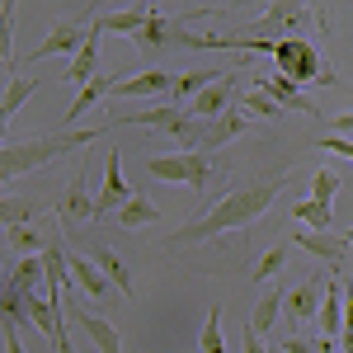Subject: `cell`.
<instances>
[{
	"label": "cell",
	"instance_id": "6da1fadb",
	"mask_svg": "<svg viewBox=\"0 0 353 353\" xmlns=\"http://www.w3.org/2000/svg\"><path fill=\"white\" fill-rule=\"evenodd\" d=\"M278 193H283V179H278V174H269V179H250V184H241V189L226 193L208 217H193L189 226H179V231L170 236V245H208V241L231 236V231H250V226L273 208Z\"/></svg>",
	"mask_w": 353,
	"mask_h": 353
},
{
	"label": "cell",
	"instance_id": "7a4b0ae2",
	"mask_svg": "<svg viewBox=\"0 0 353 353\" xmlns=\"http://www.w3.org/2000/svg\"><path fill=\"white\" fill-rule=\"evenodd\" d=\"M90 141H104V128H57V132H43V137H19V141H5L0 146V174L5 179H19V174H33L43 165L61 161L66 151H81Z\"/></svg>",
	"mask_w": 353,
	"mask_h": 353
},
{
	"label": "cell",
	"instance_id": "3957f363",
	"mask_svg": "<svg viewBox=\"0 0 353 353\" xmlns=\"http://www.w3.org/2000/svg\"><path fill=\"white\" fill-rule=\"evenodd\" d=\"M269 57L278 61V76H288L292 85H339V76L325 71L321 52L306 38H283V43H273Z\"/></svg>",
	"mask_w": 353,
	"mask_h": 353
},
{
	"label": "cell",
	"instance_id": "277c9868",
	"mask_svg": "<svg viewBox=\"0 0 353 353\" xmlns=\"http://www.w3.org/2000/svg\"><path fill=\"white\" fill-rule=\"evenodd\" d=\"M146 174H151V179H165V184H189V189H208L212 179H221L217 161H212V156H203V151L151 156V161H146Z\"/></svg>",
	"mask_w": 353,
	"mask_h": 353
},
{
	"label": "cell",
	"instance_id": "5b68a950",
	"mask_svg": "<svg viewBox=\"0 0 353 353\" xmlns=\"http://www.w3.org/2000/svg\"><path fill=\"white\" fill-rule=\"evenodd\" d=\"M306 19H316V5H288V0H278L269 5L254 24H250V38H264V43H283V38H297V28Z\"/></svg>",
	"mask_w": 353,
	"mask_h": 353
},
{
	"label": "cell",
	"instance_id": "8992f818",
	"mask_svg": "<svg viewBox=\"0 0 353 353\" xmlns=\"http://www.w3.org/2000/svg\"><path fill=\"white\" fill-rule=\"evenodd\" d=\"M174 85H179V76L151 66V71H137V76H118L109 94L113 99H161V94H174Z\"/></svg>",
	"mask_w": 353,
	"mask_h": 353
},
{
	"label": "cell",
	"instance_id": "52a82bcc",
	"mask_svg": "<svg viewBox=\"0 0 353 353\" xmlns=\"http://www.w3.org/2000/svg\"><path fill=\"white\" fill-rule=\"evenodd\" d=\"M292 245L321 254V259L330 264V273H339L344 264H349V254H353L349 236H339V231H306V226H292Z\"/></svg>",
	"mask_w": 353,
	"mask_h": 353
},
{
	"label": "cell",
	"instance_id": "ba28073f",
	"mask_svg": "<svg viewBox=\"0 0 353 353\" xmlns=\"http://www.w3.org/2000/svg\"><path fill=\"white\" fill-rule=\"evenodd\" d=\"M85 38H90V24H57L52 33L24 57V66H38V61H48V57H76L85 48Z\"/></svg>",
	"mask_w": 353,
	"mask_h": 353
},
{
	"label": "cell",
	"instance_id": "9c48e42d",
	"mask_svg": "<svg viewBox=\"0 0 353 353\" xmlns=\"http://www.w3.org/2000/svg\"><path fill=\"white\" fill-rule=\"evenodd\" d=\"M132 198H137L132 184L123 179V156L109 151V174H104V189H99V198H94V217H118Z\"/></svg>",
	"mask_w": 353,
	"mask_h": 353
},
{
	"label": "cell",
	"instance_id": "30bf717a",
	"mask_svg": "<svg viewBox=\"0 0 353 353\" xmlns=\"http://www.w3.org/2000/svg\"><path fill=\"white\" fill-rule=\"evenodd\" d=\"M66 316L76 321V330H81V334H85V339H90L99 353H123V339H118V330H113L104 316L85 311V306H76V301H66Z\"/></svg>",
	"mask_w": 353,
	"mask_h": 353
},
{
	"label": "cell",
	"instance_id": "8fae6325",
	"mask_svg": "<svg viewBox=\"0 0 353 353\" xmlns=\"http://www.w3.org/2000/svg\"><path fill=\"white\" fill-rule=\"evenodd\" d=\"M236 104H241V99H236V71H231V76H221L212 90H203V94L189 104V113L198 118V123H212V118H221V113H231Z\"/></svg>",
	"mask_w": 353,
	"mask_h": 353
},
{
	"label": "cell",
	"instance_id": "7c38bea8",
	"mask_svg": "<svg viewBox=\"0 0 353 353\" xmlns=\"http://www.w3.org/2000/svg\"><path fill=\"white\" fill-rule=\"evenodd\" d=\"M99 38H104V33L90 24V38H85V48L71 57V66H66V76H61L66 85H81V90H85V85H94L99 76H104V66H99Z\"/></svg>",
	"mask_w": 353,
	"mask_h": 353
},
{
	"label": "cell",
	"instance_id": "4fadbf2b",
	"mask_svg": "<svg viewBox=\"0 0 353 353\" xmlns=\"http://www.w3.org/2000/svg\"><path fill=\"white\" fill-rule=\"evenodd\" d=\"M325 288H330V278H306L297 292H288V316H292L297 325H306V321H321Z\"/></svg>",
	"mask_w": 353,
	"mask_h": 353
},
{
	"label": "cell",
	"instance_id": "5bb4252c",
	"mask_svg": "<svg viewBox=\"0 0 353 353\" xmlns=\"http://www.w3.org/2000/svg\"><path fill=\"white\" fill-rule=\"evenodd\" d=\"M245 128H250V113H245L241 104H236L231 113H221V118H212V123L203 128V141H198V151H203V156H212L217 146H226V141H236V137H241Z\"/></svg>",
	"mask_w": 353,
	"mask_h": 353
},
{
	"label": "cell",
	"instance_id": "9a60e30c",
	"mask_svg": "<svg viewBox=\"0 0 353 353\" xmlns=\"http://www.w3.org/2000/svg\"><path fill=\"white\" fill-rule=\"evenodd\" d=\"M151 10H156V5H123V10H99L90 24L99 28V33H128V38H137V28L151 19Z\"/></svg>",
	"mask_w": 353,
	"mask_h": 353
},
{
	"label": "cell",
	"instance_id": "2e32d148",
	"mask_svg": "<svg viewBox=\"0 0 353 353\" xmlns=\"http://www.w3.org/2000/svg\"><path fill=\"white\" fill-rule=\"evenodd\" d=\"M94 198H99V193H90V174L76 170V179H71L66 198L57 203V217H61V221H90V217H94Z\"/></svg>",
	"mask_w": 353,
	"mask_h": 353
},
{
	"label": "cell",
	"instance_id": "e0dca14e",
	"mask_svg": "<svg viewBox=\"0 0 353 353\" xmlns=\"http://www.w3.org/2000/svg\"><path fill=\"white\" fill-rule=\"evenodd\" d=\"M264 94H273V104L278 109H292V113H306V118H321V109L301 94V85H292L288 76H264V81H254Z\"/></svg>",
	"mask_w": 353,
	"mask_h": 353
},
{
	"label": "cell",
	"instance_id": "ac0fdd59",
	"mask_svg": "<svg viewBox=\"0 0 353 353\" xmlns=\"http://www.w3.org/2000/svg\"><path fill=\"white\" fill-rule=\"evenodd\" d=\"M344 301H349V288L330 273L325 306H321V339H344Z\"/></svg>",
	"mask_w": 353,
	"mask_h": 353
},
{
	"label": "cell",
	"instance_id": "d6986e66",
	"mask_svg": "<svg viewBox=\"0 0 353 353\" xmlns=\"http://www.w3.org/2000/svg\"><path fill=\"white\" fill-rule=\"evenodd\" d=\"M90 259H94V264L104 269V278L113 283V292H118V297H132V269H128V259H123L118 250H109V245H99V250H94Z\"/></svg>",
	"mask_w": 353,
	"mask_h": 353
},
{
	"label": "cell",
	"instance_id": "ffe728a7",
	"mask_svg": "<svg viewBox=\"0 0 353 353\" xmlns=\"http://www.w3.org/2000/svg\"><path fill=\"white\" fill-rule=\"evenodd\" d=\"M66 264H71V278H76V288H81V292H90V297L113 292V283L104 278V269H99L94 259H85V254H66Z\"/></svg>",
	"mask_w": 353,
	"mask_h": 353
},
{
	"label": "cell",
	"instance_id": "44dd1931",
	"mask_svg": "<svg viewBox=\"0 0 353 353\" xmlns=\"http://www.w3.org/2000/svg\"><path fill=\"white\" fill-rule=\"evenodd\" d=\"M283 311H288V297H283L278 288H269L264 297L254 301V316H250V330H254V334L264 339V334H269V330L278 325V316H283Z\"/></svg>",
	"mask_w": 353,
	"mask_h": 353
},
{
	"label": "cell",
	"instance_id": "7402d4cb",
	"mask_svg": "<svg viewBox=\"0 0 353 353\" xmlns=\"http://www.w3.org/2000/svg\"><path fill=\"white\" fill-rule=\"evenodd\" d=\"M292 221H297V226H306V231H334V212H330L325 203H316V198L292 203Z\"/></svg>",
	"mask_w": 353,
	"mask_h": 353
},
{
	"label": "cell",
	"instance_id": "603a6c76",
	"mask_svg": "<svg viewBox=\"0 0 353 353\" xmlns=\"http://www.w3.org/2000/svg\"><path fill=\"white\" fill-rule=\"evenodd\" d=\"M156 221H161V208H156V203H151L146 193H137L132 203H128V208L118 212V226H128V231H141V226H156Z\"/></svg>",
	"mask_w": 353,
	"mask_h": 353
},
{
	"label": "cell",
	"instance_id": "cb8c5ba5",
	"mask_svg": "<svg viewBox=\"0 0 353 353\" xmlns=\"http://www.w3.org/2000/svg\"><path fill=\"white\" fill-rule=\"evenodd\" d=\"M38 85H43V81H33V76H28V81H19V76H14V81H5V104H0V118H14V113L24 109L33 94H38Z\"/></svg>",
	"mask_w": 353,
	"mask_h": 353
},
{
	"label": "cell",
	"instance_id": "d4e9b609",
	"mask_svg": "<svg viewBox=\"0 0 353 353\" xmlns=\"http://www.w3.org/2000/svg\"><path fill=\"white\" fill-rule=\"evenodd\" d=\"M283 264H288V241H278V245H269L259 259H254V283H273L278 273H283Z\"/></svg>",
	"mask_w": 353,
	"mask_h": 353
},
{
	"label": "cell",
	"instance_id": "484cf974",
	"mask_svg": "<svg viewBox=\"0 0 353 353\" xmlns=\"http://www.w3.org/2000/svg\"><path fill=\"white\" fill-rule=\"evenodd\" d=\"M5 250H10V254H24V259H28V254H43V250H48V241H43L33 226H10Z\"/></svg>",
	"mask_w": 353,
	"mask_h": 353
},
{
	"label": "cell",
	"instance_id": "4316f807",
	"mask_svg": "<svg viewBox=\"0 0 353 353\" xmlns=\"http://www.w3.org/2000/svg\"><path fill=\"white\" fill-rule=\"evenodd\" d=\"M198 353H226V344H221V301L208 311V321L198 330Z\"/></svg>",
	"mask_w": 353,
	"mask_h": 353
},
{
	"label": "cell",
	"instance_id": "83f0119b",
	"mask_svg": "<svg viewBox=\"0 0 353 353\" xmlns=\"http://www.w3.org/2000/svg\"><path fill=\"white\" fill-rule=\"evenodd\" d=\"M339 179H344V174H339L334 165H325V170H316V174H311V198H316V203H325V208H334V193H339Z\"/></svg>",
	"mask_w": 353,
	"mask_h": 353
},
{
	"label": "cell",
	"instance_id": "f1b7e54d",
	"mask_svg": "<svg viewBox=\"0 0 353 353\" xmlns=\"http://www.w3.org/2000/svg\"><path fill=\"white\" fill-rule=\"evenodd\" d=\"M241 109L250 113V118H278V104H273V94H264V90H259V85H254V90H250V94H245L241 99Z\"/></svg>",
	"mask_w": 353,
	"mask_h": 353
},
{
	"label": "cell",
	"instance_id": "f546056e",
	"mask_svg": "<svg viewBox=\"0 0 353 353\" xmlns=\"http://www.w3.org/2000/svg\"><path fill=\"white\" fill-rule=\"evenodd\" d=\"M43 208L24 203V198H5V226H28V217H38Z\"/></svg>",
	"mask_w": 353,
	"mask_h": 353
},
{
	"label": "cell",
	"instance_id": "4dcf8cb0",
	"mask_svg": "<svg viewBox=\"0 0 353 353\" xmlns=\"http://www.w3.org/2000/svg\"><path fill=\"white\" fill-rule=\"evenodd\" d=\"M283 353H321V334H292L283 339Z\"/></svg>",
	"mask_w": 353,
	"mask_h": 353
},
{
	"label": "cell",
	"instance_id": "1f68e13d",
	"mask_svg": "<svg viewBox=\"0 0 353 353\" xmlns=\"http://www.w3.org/2000/svg\"><path fill=\"white\" fill-rule=\"evenodd\" d=\"M330 137H344V141H353V109L339 113V118H330Z\"/></svg>",
	"mask_w": 353,
	"mask_h": 353
},
{
	"label": "cell",
	"instance_id": "d6a6232c",
	"mask_svg": "<svg viewBox=\"0 0 353 353\" xmlns=\"http://www.w3.org/2000/svg\"><path fill=\"white\" fill-rule=\"evenodd\" d=\"M316 146H325V151H334V156L353 161V141H344V137H325V141H316Z\"/></svg>",
	"mask_w": 353,
	"mask_h": 353
},
{
	"label": "cell",
	"instance_id": "836d02e7",
	"mask_svg": "<svg viewBox=\"0 0 353 353\" xmlns=\"http://www.w3.org/2000/svg\"><path fill=\"white\" fill-rule=\"evenodd\" d=\"M241 349H245V353H269V349H264V339H259L250 325H245V334H241Z\"/></svg>",
	"mask_w": 353,
	"mask_h": 353
},
{
	"label": "cell",
	"instance_id": "e575fe53",
	"mask_svg": "<svg viewBox=\"0 0 353 353\" xmlns=\"http://www.w3.org/2000/svg\"><path fill=\"white\" fill-rule=\"evenodd\" d=\"M5 353H24V344H19V325L5 330Z\"/></svg>",
	"mask_w": 353,
	"mask_h": 353
},
{
	"label": "cell",
	"instance_id": "d590c367",
	"mask_svg": "<svg viewBox=\"0 0 353 353\" xmlns=\"http://www.w3.org/2000/svg\"><path fill=\"white\" fill-rule=\"evenodd\" d=\"M344 334H353V288H349V301H344Z\"/></svg>",
	"mask_w": 353,
	"mask_h": 353
},
{
	"label": "cell",
	"instance_id": "8d00e7d4",
	"mask_svg": "<svg viewBox=\"0 0 353 353\" xmlns=\"http://www.w3.org/2000/svg\"><path fill=\"white\" fill-rule=\"evenodd\" d=\"M321 353H339V344L334 339H321Z\"/></svg>",
	"mask_w": 353,
	"mask_h": 353
},
{
	"label": "cell",
	"instance_id": "74e56055",
	"mask_svg": "<svg viewBox=\"0 0 353 353\" xmlns=\"http://www.w3.org/2000/svg\"><path fill=\"white\" fill-rule=\"evenodd\" d=\"M269 353H283V344H273V349H269Z\"/></svg>",
	"mask_w": 353,
	"mask_h": 353
},
{
	"label": "cell",
	"instance_id": "f35d334b",
	"mask_svg": "<svg viewBox=\"0 0 353 353\" xmlns=\"http://www.w3.org/2000/svg\"><path fill=\"white\" fill-rule=\"evenodd\" d=\"M344 236H349V245H353V226H349V231H344Z\"/></svg>",
	"mask_w": 353,
	"mask_h": 353
}]
</instances>
